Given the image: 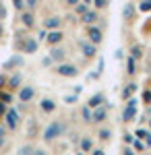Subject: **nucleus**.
I'll return each mask as SVG.
<instances>
[{
    "mask_svg": "<svg viewBox=\"0 0 151 155\" xmlns=\"http://www.w3.org/2000/svg\"><path fill=\"white\" fill-rule=\"evenodd\" d=\"M66 130H69V126H66L64 118H56V120H52L50 124H46V128L42 132V141L46 145H50V143H54V141H58L60 137H64Z\"/></svg>",
    "mask_w": 151,
    "mask_h": 155,
    "instance_id": "nucleus-1",
    "label": "nucleus"
},
{
    "mask_svg": "<svg viewBox=\"0 0 151 155\" xmlns=\"http://www.w3.org/2000/svg\"><path fill=\"white\" fill-rule=\"evenodd\" d=\"M54 72L58 74V77H64V79H75V77H79L81 71H79V66H75V64H70V62H60L54 66Z\"/></svg>",
    "mask_w": 151,
    "mask_h": 155,
    "instance_id": "nucleus-2",
    "label": "nucleus"
},
{
    "mask_svg": "<svg viewBox=\"0 0 151 155\" xmlns=\"http://www.w3.org/2000/svg\"><path fill=\"white\" fill-rule=\"evenodd\" d=\"M137 15H139L137 4H135L133 0H128L126 4L122 6V21H124V25H126V27L135 25V21H137Z\"/></svg>",
    "mask_w": 151,
    "mask_h": 155,
    "instance_id": "nucleus-3",
    "label": "nucleus"
},
{
    "mask_svg": "<svg viewBox=\"0 0 151 155\" xmlns=\"http://www.w3.org/2000/svg\"><path fill=\"white\" fill-rule=\"evenodd\" d=\"M37 95V89H35V85H21L19 89H17V99H19V104H31Z\"/></svg>",
    "mask_w": 151,
    "mask_h": 155,
    "instance_id": "nucleus-4",
    "label": "nucleus"
},
{
    "mask_svg": "<svg viewBox=\"0 0 151 155\" xmlns=\"http://www.w3.org/2000/svg\"><path fill=\"white\" fill-rule=\"evenodd\" d=\"M85 37L89 41H93L95 46H102L104 44V31H102V27H97V23L85 25Z\"/></svg>",
    "mask_w": 151,
    "mask_h": 155,
    "instance_id": "nucleus-5",
    "label": "nucleus"
},
{
    "mask_svg": "<svg viewBox=\"0 0 151 155\" xmlns=\"http://www.w3.org/2000/svg\"><path fill=\"white\" fill-rule=\"evenodd\" d=\"M2 120H4V126H6L8 130H17V128H19V124H21V114H19V110L8 107Z\"/></svg>",
    "mask_w": 151,
    "mask_h": 155,
    "instance_id": "nucleus-6",
    "label": "nucleus"
},
{
    "mask_svg": "<svg viewBox=\"0 0 151 155\" xmlns=\"http://www.w3.org/2000/svg\"><path fill=\"white\" fill-rule=\"evenodd\" d=\"M25 64V58H23V52L21 54H12L11 58L6 62H2V71L4 72H12V71H19L21 66Z\"/></svg>",
    "mask_w": 151,
    "mask_h": 155,
    "instance_id": "nucleus-7",
    "label": "nucleus"
},
{
    "mask_svg": "<svg viewBox=\"0 0 151 155\" xmlns=\"http://www.w3.org/2000/svg\"><path fill=\"white\" fill-rule=\"evenodd\" d=\"M79 48H81L83 58H85V60H91V58L97 56V48H99V46H95L93 41H89V39L85 37V39H79Z\"/></svg>",
    "mask_w": 151,
    "mask_h": 155,
    "instance_id": "nucleus-8",
    "label": "nucleus"
},
{
    "mask_svg": "<svg viewBox=\"0 0 151 155\" xmlns=\"http://www.w3.org/2000/svg\"><path fill=\"white\" fill-rule=\"evenodd\" d=\"M19 21H21V25H23L25 29H35V25H37L35 11H29V8H25L23 12H19Z\"/></svg>",
    "mask_w": 151,
    "mask_h": 155,
    "instance_id": "nucleus-9",
    "label": "nucleus"
},
{
    "mask_svg": "<svg viewBox=\"0 0 151 155\" xmlns=\"http://www.w3.org/2000/svg\"><path fill=\"white\" fill-rule=\"evenodd\" d=\"M37 50H39V41H37V37L35 35H27L23 41V46H21V52L27 54V56H31V54H37Z\"/></svg>",
    "mask_w": 151,
    "mask_h": 155,
    "instance_id": "nucleus-10",
    "label": "nucleus"
},
{
    "mask_svg": "<svg viewBox=\"0 0 151 155\" xmlns=\"http://www.w3.org/2000/svg\"><path fill=\"white\" fill-rule=\"evenodd\" d=\"M66 54H69L66 48L58 44V46H50V54H48V56L52 58L54 64H60V62H64V60H66Z\"/></svg>",
    "mask_w": 151,
    "mask_h": 155,
    "instance_id": "nucleus-11",
    "label": "nucleus"
},
{
    "mask_svg": "<svg viewBox=\"0 0 151 155\" xmlns=\"http://www.w3.org/2000/svg\"><path fill=\"white\" fill-rule=\"evenodd\" d=\"M106 120H108V106L102 104V106L93 107V112H91V124H104Z\"/></svg>",
    "mask_w": 151,
    "mask_h": 155,
    "instance_id": "nucleus-12",
    "label": "nucleus"
},
{
    "mask_svg": "<svg viewBox=\"0 0 151 155\" xmlns=\"http://www.w3.org/2000/svg\"><path fill=\"white\" fill-rule=\"evenodd\" d=\"M23 85V74L19 71H12L11 77H8V81H6V89L8 91H12V93H17V89Z\"/></svg>",
    "mask_w": 151,
    "mask_h": 155,
    "instance_id": "nucleus-13",
    "label": "nucleus"
},
{
    "mask_svg": "<svg viewBox=\"0 0 151 155\" xmlns=\"http://www.w3.org/2000/svg\"><path fill=\"white\" fill-rule=\"evenodd\" d=\"M120 120H122V124H133V122H137V107L124 104L122 112H120Z\"/></svg>",
    "mask_w": 151,
    "mask_h": 155,
    "instance_id": "nucleus-14",
    "label": "nucleus"
},
{
    "mask_svg": "<svg viewBox=\"0 0 151 155\" xmlns=\"http://www.w3.org/2000/svg\"><path fill=\"white\" fill-rule=\"evenodd\" d=\"M79 19H81L83 25H93V23H97V21H99V11H97V8H93V6H89V8L83 12Z\"/></svg>",
    "mask_w": 151,
    "mask_h": 155,
    "instance_id": "nucleus-15",
    "label": "nucleus"
},
{
    "mask_svg": "<svg viewBox=\"0 0 151 155\" xmlns=\"http://www.w3.org/2000/svg\"><path fill=\"white\" fill-rule=\"evenodd\" d=\"M62 41H64V31L62 29H52V31H48L44 44H48V46H58Z\"/></svg>",
    "mask_w": 151,
    "mask_h": 155,
    "instance_id": "nucleus-16",
    "label": "nucleus"
},
{
    "mask_svg": "<svg viewBox=\"0 0 151 155\" xmlns=\"http://www.w3.org/2000/svg\"><path fill=\"white\" fill-rule=\"evenodd\" d=\"M95 147L93 145V139L89 134H81V139H79V145H77V149L81 151V153H91V149Z\"/></svg>",
    "mask_w": 151,
    "mask_h": 155,
    "instance_id": "nucleus-17",
    "label": "nucleus"
},
{
    "mask_svg": "<svg viewBox=\"0 0 151 155\" xmlns=\"http://www.w3.org/2000/svg\"><path fill=\"white\" fill-rule=\"evenodd\" d=\"M56 107L58 106H56V101H54L52 97H42V99H39V110H42L44 114H54Z\"/></svg>",
    "mask_w": 151,
    "mask_h": 155,
    "instance_id": "nucleus-18",
    "label": "nucleus"
},
{
    "mask_svg": "<svg viewBox=\"0 0 151 155\" xmlns=\"http://www.w3.org/2000/svg\"><path fill=\"white\" fill-rule=\"evenodd\" d=\"M137 89H139V85L135 83V81L126 83V85H124V89L120 91V99H122V101H126L130 95H135V93H137Z\"/></svg>",
    "mask_w": 151,
    "mask_h": 155,
    "instance_id": "nucleus-19",
    "label": "nucleus"
},
{
    "mask_svg": "<svg viewBox=\"0 0 151 155\" xmlns=\"http://www.w3.org/2000/svg\"><path fill=\"white\" fill-rule=\"evenodd\" d=\"M44 27H46L48 31H52V29H62V17H56V15L48 17L46 21H44Z\"/></svg>",
    "mask_w": 151,
    "mask_h": 155,
    "instance_id": "nucleus-20",
    "label": "nucleus"
},
{
    "mask_svg": "<svg viewBox=\"0 0 151 155\" xmlns=\"http://www.w3.org/2000/svg\"><path fill=\"white\" fill-rule=\"evenodd\" d=\"M139 72V60H135L130 54L126 56V74L128 77H135Z\"/></svg>",
    "mask_w": 151,
    "mask_h": 155,
    "instance_id": "nucleus-21",
    "label": "nucleus"
},
{
    "mask_svg": "<svg viewBox=\"0 0 151 155\" xmlns=\"http://www.w3.org/2000/svg\"><path fill=\"white\" fill-rule=\"evenodd\" d=\"M85 104H87V106H91V107H97V106H102V104H106V95L102 93V91H97V93H93Z\"/></svg>",
    "mask_w": 151,
    "mask_h": 155,
    "instance_id": "nucleus-22",
    "label": "nucleus"
},
{
    "mask_svg": "<svg viewBox=\"0 0 151 155\" xmlns=\"http://www.w3.org/2000/svg\"><path fill=\"white\" fill-rule=\"evenodd\" d=\"M128 54H130L135 60H143V56H145V48H143L141 44H133L130 50H128Z\"/></svg>",
    "mask_w": 151,
    "mask_h": 155,
    "instance_id": "nucleus-23",
    "label": "nucleus"
},
{
    "mask_svg": "<svg viewBox=\"0 0 151 155\" xmlns=\"http://www.w3.org/2000/svg\"><path fill=\"white\" fill-rule=\"evenodd\" d=\"M97 137H99V141L102 143H110L112 141V128H108V126H99V130H97Z\"/></svg>",
    "mask_w": 151,
    "mask_h": 155,
    "instance_id": "nucleus-24",
    "label": "nucleus"
},
{
    "mask_svg": "<svg viewBox=\"0 0 151 155\" xmlns=\"http://www.w3.org/2000/svg\"><path fill=\"white\" fill-rule=\"evenodd\" d=\"M91 112H93L91 106H87V104L81 106V120L85 122V124H91Z\"/></svg>",
    "mask_w": 151,
    "mask_h": 155,
    "instance_id": "nucleus-25",
    "label": "nucleus"
},
{
    "mask_svg": "<svg viewBox=\"0 0 151 155\" xmlns=\"http://www.w3.org/2000/svg\"><path fill=\"white\" fill-rule=\"evenodd\" d=\"M133 149H135V153H145V151H147V145H145L143 139L135 137V141H133Z\"/></svg>",
    "mask_w": 151,
    "mask_h": 155,
    "instance_id": "nucleus-26",
    "label": "nucleus"
},
{
    "mask_svg": "<svg viewBox=\"0 0 151 155\" xmlns=\"http://www.w3.org/2000/svg\"><path fill=\"white\" fill-rule=\"evenodd\" d=\"M137 8L143 15H149L151 12V0H137Z\"/></svg>",
    "mask_w": 151,
    "mask_h": 155,
    "instance_id": "nucleus-27",
    "label": "nucleus"
},
{
    "mask_svg": "<svg viewBox=\"0 0 151 155\" xmlns=\"http://www.w3.org/2000/svg\"><path fill=\"white\" fill-rule=\"evenodd\" d=\"M35 151H37L35 145H23V147L17 149V153H19V155H35Z\"/></svg>",
    "mask_w": 151,
    "mask_h": 155,
    "instance_id": "nucleus-28",
    "label": "nucleus"
},
{
    "mask_svg": "<svg viewBox=\"0 0 151 155\" xmlns=\"http://www.w3.org/2000/svg\"><path fill=\"white\" fill-rule=\"evenodd\" d=\"M62 101H64V104H69V106H72V104H77V101H79V93H75V91H72V93H66V95L62 97Z\"/></svg>",
    "mask_w": 151,
    "mask_h": 155,
    "instance_id": "nucleus-29",
    "label": "nucleus"
},
{
    "mask_svg": "<svg viewBox=\"0 0 151 155\" xmlns=\"http://www.w3.org/2000/svg\"><path fill=\"white\" fill-rule=\"evenodd\" d=\"M89 6H91V4H85V2H79V4H75V6H72V8H75V15H77V17H81L83 12L87 11V8H89Z\"/></svg>",
    "mask_w": 151,
    "mask_h": 155,
    "instance_id": "nucleus-30",
    "label": "nucleus"
},
{
    "mask_svg": "<svg viewBox=\"0 0 151 155\" xmlns=\"http://www.w3.org/2000/svg\"><path fill=\"white\" fill-rule=\"evenodd\" d=\"M91 6H93V8H97V11H106V8L110 6V0H93Z\"/></svg>",
    "mask_w": 151,
    "mask_h": 155,
    "instance_id": "nucleus-31",
    "label": "nucleus"
},
{
    "mask_svg": "<svg viewBox=\"0 0 151 155\" xmlns=\"http://www.w3.org/2000/svg\"><path fill=\"white\" fill-rule=\"evenodd\" d=\"M133 141H135V132H124L122 134V143H126V145H133Z\"/></svg>",
    "mask_w": 151,
    "mask_h": 155,
    "instance_id": "nucleus-32",
    "label": "nucleus"
},
{
    "mask_svg": "<svg viewBox=\"0 0 151 155\" xmlns=\"http://www.w3.org/2000/svg\"><path fill=\"white\" fill-rule=\"evenodd\" d=\"M37 6H39V0H25V8H29V11H37Z\"/></svg>",
    "mask_w": 151,
    "mask_h": 155,
    "instance_id": "nucleus-33",
    "label": "nucleus"
},
{
    "mask_svg": "<svg viewBox=\"0 0 151 155\" xmlns=\"http://www.w3.org/2000/svg\"><path fill=\"white\" fill-rule=\"evenodd\" d=\"M46 35H48V29L46 27H42V29H37V41H39V44H42V41H46Z\"/></svg>",
    "mask_w": 151,
    "mask_h": 155,
    "instance_id": "nucleus-34",
    "label": "nucleus"
},
{
    "mask_svg": "<svg viewBox=\"0 0 151 155\" xmlns=\"http://www.w3.org/2000/svg\"><path fill=\"white\" fill-rule=\"evenodd\" d=\"M12 6L17 12H23L25 11V0H12Z\"/></svg>",
    "mask_w": 151,
    "mask_h": 155,
    "instance_id": "nucleus-35",
    "label": "nucleus"
},
{
    "mask_svg": "<svg viewBox=\"0 0 151 155\" xmlns=\"http://www.w3.org/2000/svg\"><path fill=\"white\" fill-rule=\"evenodd\" d=\"M6 15H8L6 4H4V0H0V21H4V19H6Z\"/></svg>",
    "mask_w": 151,
    "mask_h": 155,
    "instance_id": "nucleus-36",
    "label": "nucleus"
},
{
    "mask_svg": "<svg viewBox=\"0 0 151 155\" xmlns=\"http://www.w3.org/2000/svg\"><path fill=\"white\" fill-rule=\"evenodd\" d=\"M79 139H81V134H77V132H69V141L72 145H79Z\"/></svg>",
    "mask_w": 151,
    "mask_h": 155,
    "instance_id": "nucleus-37",
    "label": "nucleus"
},
{
    "mask_svg": "<svg viewBox=\"0 0 151 155\" xmlns=\"http://www.w3.org/2000/svg\"><path fill=\"white\" fill-rule=\"evenodd\" d=\"M143 104H145V106H149V104H151V89L143 91Z\"/></svg>",
    "mask_w": 151,
    "mask_h": 155,
    "instance_id": "nucleus-38",
    "label": "nucleus"
},
{
    "mask_svg": "<svg viewBox=\"0 0 151 155\" xmlns=\"http://www.w3.org/2000/svg\"><path fill=\"white\" fill-rule=\"evenodd\" d=\"M143 141H145V145H147V149H151V130L147 128V132L143 134Z\"/></svg>",
    "mask_w": 151,
    "mask_h": 155,
    "instance_id": "nucleus-39",
    "label": "nucleus"
},
{
    "mask_svg": "<svg viewBox=\"0 0 151 155\" xmlns=\"http://www.w3.org/2000/svg\"><path fill=\"white\" fill-rule=\"evenodd\" d=\"M104 71H106V62H104V58H97V72H99V74H104Z\"/></svg>",
    "mask_w": 151,
    "mask_h": 155,
    "instance_id": "nucleus-40",
    "label": "nucleus"
},
{
    "mask_svg": "<svg viewBox=\"0 0 151 155\" xmlns=\"http://www.w3.org/2000/svg\"><path fill=\"white\" fill-rule=\"evenodd\" d=\"M133 153H135L133 145H126V143H124V147H122V155H133Z\"/></svg>",
    "mask_w": 151,
    "mask_h": 155,
    "instance_id": "nucleus-41",
    "label": "nucleus"
},
{
    "mask_svg": "<svg viewBox=\"0 0 151 155\" xmlns=\"http://www.w3.org/2000/svg\"><path fill=\"white\" fill-rule=\"evenodd\" d=\"M6 110H8V104H4V101H0V120L4 118V114H6Z\"/></svg>",
    "mask_w": 151,
    "mask_h": 155,
    "instance_id": "nucleus-42",
    "label": "nucleus"
},
{
    "mask_svg": "<svg viewBox=\"0 0 151 155\" xmlns=\"http://www.w3.org/2000/svg\"><path fill=\"white\" fill-rule=\"evenodd\" d=\"M114 58H116L118 62H120V60H124V50H120V48H118L116 52H114Z\"/></svg>",
    "mask_w": 151,
    "mask_h": 155,
    "instance_id": "nucleus-43",
    "label": "nucleus"
},
{
    "mask_svg": "<svg viewBox=\"0 0 151 155\" xmlns=\"http://www.w3.org/2000/svg\"><path fill=\"white\" fill-rule=\"evenodd\" d=\"M52 64H54V62H52V58H50V56H46V58L42 60V66H44V68H50Z\"/></svg>",
    "mask_w": 151,
    "mask_h": 155,
    "instance_id": "nucleus-44",
    "label": "nucleus"
},
{
    "mask_svg": "<svg viewBox=\"0 0 151 155\" xmlns=\"http://www.w3.org/2000/svg\"><path fill=\"white\" fill-rule=\"evenodd\" d=\"M106 151H104V147H93L91 149V155H104Z\"/></svg>",
    "mask_w": 151,
    "mask_h": 155,
    "instance_id": "nucleus-45",
    "label": "nucleus"
},
{
    "mask_svg": "<svg viewBox=\"0 0 151 155\" xmlns=\"http://www.w3.org/2000/svg\"><path fill=\"white\" fill-rule=\"evenodd\" d=\"M79 2H81V0H64V4H66L69 8H72V6H75V4H79Z\"/></svg>",
    "mask_w": 151,
    "mask_h": 155,
    "instance_id": "nucleus-46",
    "label": "nucleus"
},
{
    "mask_svg": "<svg viewBox=\"0 0 151 155\" xmlns=\"http://www.w3.org/2000/svg\"><path fill=\"white\" fill-rule=\"evenodd\" d=\"M4 33H6V31H4V23L0 21V44L4 41Z\"/></svg>",
    "mask_w": 151,
    "mask_h": 155,
    "instance_id": "nucleus-47",
    "label": "nucleus"
},
{
    "mask_svg": "<svg viewBox=\"0 0 151 155\" xmlns=\"http://www.w3.org/2000/svg\"><path fill=\"white\" fill-rule=\"evenodd\" d=\"M4 137H6V128L0 126V143H4Z\"/></svg>",
    "mask_w": 151,
    "mask_h": 155,
    "instance_id": "nucleus-48",
    "label": "nucleus"
},
{
    "mask_svg": "<svg viewBox=\"0 0 151 155\" xmlns=\"http://www.w3.org/2000/svg\"><path fill=\"white\" fill-rule=\"evenodd\" d=\"M72 91H75V93H79V95H81V91H83V85H75V87H72Z\"/></svg>",
    "mask_w": 151,
    "mask_h": 155,
    "instance_id": "nucleus-49",
    "label": "nucleus"
},
{
    "mask_svg": "<svg viewBox=\"0 0 151 155\" xmlns=\"http://www.w3.org/2000/svg\"><path fill=\"white\" fill-rule=\"evenodd\" d=\"M145 116H147V118H149V116H151V104H149V106H147V107H145Z\"/></svg>",
    "mask_w": 151,
    "mask_h": 155,
    "instance_id": "nucleus-50",
    "label": "nucleus"
},
{
    "mask_svg": "<svg viewBox=\"0 0 151 155\" xmlns=\"http://www.w3.org/2000/svg\"><path fill=\"white\" fill-rule=\"evenodd\" d=\"M147 128H149V130H151V116H149V118H147Z\"/></svg>",
    "mask_w": 151,
    "mask_h": 155,
    "instance_id": "nucleus-51",
    "label": "nucleus"
},
{
    "mask_svg": "<svg viewBox=\"0 0 151 155\" xmlns=\"http://www.w3.org/2000/svg\"><path fill=\"white\" fill-rule=\"evenodd\" d=\"M83 2H85V4H93V0H83Z\"/></svg>",
    "mask_w": 151,
    "mask_h": 155,
    "instance_id": "nucleus-52",
    "label": "nucleus"
}]
</instances>
